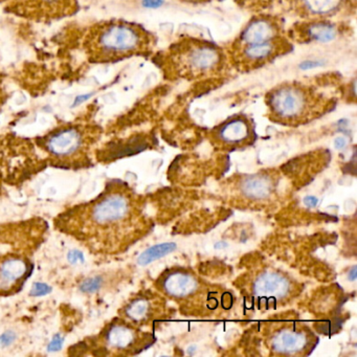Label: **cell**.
Instances as JSON below:
<instances>
[{
	"instance_id": "cell-19",
	"label": "cell",
	"mask_w": 357,
	"mask_h": 357,
	"mask_svg": "<svg viewBox=\"0 0 357 357\" xmlns=\"http://www.w3.org/2000/svg\"><path fill=\"white\" fill-rule=\"evenodd\" d=\"M102 279L100 277H93L91 279H87L86 281L83 282L81 285V290L84 292H93L97 291L101 288Z\"/></svg>"
},
{
	"instance_id": "cell-20",
	"label": "cell",
	"mask_w": 357,
	"mask_h": 357,
	"mask_svg": "<svg viewBox=\"0 0 357 357\" xmlns=\"http://www.w3.org/2000/svg\"><path fill=\"white\" fill-rule=\"evenodd\" d=\"M16 340V334L14 332L7 331L0 335V348H7L13 344Z\"/></svg>"
},
{
	"instance_id": "cell-11",
	"label": "cell",
	"mask_w": 357,
	"mask_h": 357,
	"mask_svg": "<svg viewBox=\"0 0 357 357\" xmlns=\"http://www.w3.org/2000/svg\"><path fill=\"white\" fill-rule=\"evenodd\" d=\"M314 340L312 332L302 324H281L269 334L267 344L275 354L301 355L314 346Z\"/></svg>"
},
{
	"instance_id": "cell-24",
	"label": "cell",
	"mask_w": 357,
	"mask_h": 357,
	"mask_svg": "<svg viewBox=\"0 0 357 357\" xmlns=\"http://www.w3.org/2000/svg\"><path fill=\"white\" fill-rule=\"evenodd\" d=\"M91 97V95L87 96H81V97H78L76 99V102H75V105H79V104L82 103V102L86 101L87 99Z\"/></svg>"
},
{
	"instance_id": "cell-16",
	"label": "cell",
	"mask_w": 357,
	"mask_h": 357,
	"mask_svg": "<svg viewBox=\"0 0 357 357\" xmlns=\"http://www.w3.org/2000/svg\"><path fill=\"white\" fill-rule=\"evenodd\" d=\"M154 305L151 298L139 296L131 298L126 306L123 307L122 317L135 325L146 323L153 317Z\"/></svg>"
},
{
	"instance_id": "cell-22",
	"label": "cell",
	"mask_w": 357,
	"mask_h": 357,
	"mask_svg": "<svg viewBox=\"0 0 357 357\" xmlns=\"http://www.w3.org/2000/svg\"><path fill=\"white\" fill-rule=\"evenodd\" d=\"M334 145H335V147L337 148V149H342V148L347 145L346 139H342V137H340V139H335Z\"/></svg>"
},
{
	"instance_id": "cell-7",
	"label": "cell",
	"mask_w": 357,
	"mask_h": 357,
	"mask_svg": "<svg viewBox=\"0 0 357 357\" xmlns=\"http://www.w3.org/2000/svg\"><path fill=\"white\" fill-rule=\"evenodd\" d=\"M96 139L91 129L77 125L59 127L37 139L50 164L59 168L78 169L91 165L89 150Z\"/></svg>"
},
{
	"instance_id": "cell-12",
	"label": "cell",
	"mask_w": 357,
	"mask_h": 357,
	"mask_svg": "<svg viewBox=\"0 0 357 357\" xmlns=\"http://www.w3.org/2000/svg\"><path fill=\"white\" fill-rule=\"evenodd\" d=\"M294 290V283L287 275L271 269L257 273L252 284V296L264 308L287 300Z\"/></svg>"
},
{
	"instance_id": "cell-17",
	"label": "cell",
	"mask_w": 357,
	"mask_h": 357,
	"mask_svg": "<svg viewBox=\"0 0 357 357\" xmlns=\"http://www.w3.org/2000/svg\"><path fill=\"white\" fill-rule=\"evenodd\" d=\"M175 248H176V245H175L174 243L158 244V245L152 246V248L146 250L145 252L139 257L137 262H139V265L145 266V265L150 264V263L154 262V261L158 260V259L171 254Z\"/></svg>"
},
{
	"instance_id": "cell-9",
	"label": "cell",
	"mask_w": 357,
	"mask_h": 357,
	"mask_svg": "<svg viewBox=\"0 0 357 357\" xmlns=\"http://www.w3.org/2000/svg\"><path fill=\"white\" fill-rule=\"evenodd\" d=\"M352 34V26L344 20H302L287 28L294 45H327Z\"/></svg>"
},
{
	"instance_id": "cell-10",
	"label": "cell",
	"mask_w": 357,
	"mask_h": 357,
	"mask_svg": "<svg viewBox=\"0 0 357 357\" xmlns=\"http://www.w3.org/2000/svg\"><path fill=\"white\" fill-rule=\"evenodd\" d=\"M275 7L302 20H340L355 13L356 0H277Z\"/></svg>"
},
{
	"instance_id": "cell-18",
	"label": "cell",
	"mask_w": 357,
	"mask_h": 357,
	"mask_svg": "<svg viewBox=\"0 0 357 357\" xmlns=\"http://www.w3.org/2000/svg\"><path fill=\"white\" fill-rule=\"evenodd\" d=\"M238 7L250 13H262L273 9L277 0H234Z\"/></svg>"
},
{
	"instance_id": "cell-15",
	"label": "cell",
	"mask_w": 357,
	"mask_h": 357,
	"mask_svg": "<svg viewBox=\"0 0 357 357\" xmlns=\"http://www.w3.org/2000/svg\"><path fill=\"white\" fill-rule=\"evenodd\" d=\"M275 189L273 179L264 173L250 175L240 183V191L250 200H265L273 194Z\"/></svg>"
},
{
	"instance_id": "cell-8",
	"label": "cell",
	"mask_w": 357,
	"mask_h": 357,
	"mask_svg": "<svg viewBox=\"0 0 357 357\" xmlns=\"http://www.w3.org/2000/svg\"><path fill=\"white\" fill-rule=\"evenodd\" d=\"M152 342L153 338L149 334L139 331L135 324L119 317L107 324L98 335L81 342L73 350H82L81 355L137 354Z\"/></svg>"
},
{
	"instance_id": "cell-14",
	"label": "cell",
	"mask_w": 357,
	"mask_h": 357,
	"mask_svg": "<svg viewBox=\"0 0 357 357\" xmlns=\"http://www.w3.org/2000/svg\"><path fill=\"white\" fill-rule=\"evenodd\" d=\"M199 286V280L194 273L181 268L166 271L158 281L160 291L174 300L191 298L197 294Z\"/></svg>"
},
{
	"instance_id": "cell-6",
	"label": "cell",
	"mask_w": 357,
	"mask_h": 357,
	"mask_svg": "<svg viewBox=\"0 0 357 357\" xmlns=\"http://www.w3.org/2000/svg\"><path fill=\"white\" fill-rule=\"evenodd\" d=\"M35 221L0 229V296L22 289L33 271L32 255L38 242Z\"/></svg>"
},
{
	"instance_id": "cell-5",
	"label": "cell",
	"mask_w": 357,
	"mask_h": 357,
	"mask_svg": "<svg viewBox=\"0 0 357 357\" xmlns=\"http://www.w3.org/2000/svg\"><path fill=\"white\" fill-rule=\"evenodd\" d=\"M156 38L151 32L132 22L112 20L96 26L86 39V49L95 61L128 59L151 55Z\"/></svg>"
},
{
	"instance_id": "cell-1",
	"label": "cell",
	"mask_w": 357,
	"mask_h": 357,
	"mask_svg": "<svg viewBox=\"0 0 357 357\" xmlns=\"http://www.w3.org/2000/svg\"><path fill=\"white\" fill-rule=\"evenodd\" d=\"M139 208L124 183L112 181L91 202L68 208L55 219L56 229L96 255L125 250L137 235Z\"/></svg>"
},
{
	"instance_id": "cell-3",
	"label": "cell",
	"mask_w": 357,
	"mask_h": 357,
	"mask_svg": "<svg viewBox=\"0 0 357 357\" xmlns=\"http://www.w3.org/2000/svg\"><path fill=\"white\" fill-rule=\"evenodd\" d=\"M223 47L231 70L245 74L291 53L294 43L288 37L283 17L262 12L255 14L239 34Z\"/></svg>"
},
{
	"instance_id": "cell-2",
	"label": "cell",
	"mask_w": 357,
	"mask_h": 357,
	"mask_svg": "<svg viewBox=\"0 0 357 357\" xmlns=\"http://www.w3.org/2000/svg\"><path fill=\"white\" fill-rule=\"evenodd\" d=\"M344 96L340 77L321 75L280 83L265 96L268 116L278 124L298 126L325 116Z\"/></svg>"
},
{
	"instance_id": "cell-23",
	"label": "cell",
	"mask_w": 357,
	"mask_h": 357,
	"mask_svg": "<svg viewBox=\"0 0 357 357\" xmlns=\"http://www.w3.org/2000/svg\"><path fill=\"white\" fill-rule=\"evenodd\" d=\"M181 1L188 3H212L214 0H181ZM216 1H219V0H216Z\"/></svg>"
},
{
	"instance_id": "cell-21",
	"label": "cell",
	"mask_w": 357,
	"mask_h": 357,
	"mask_svg": "<svg viewBox=\"0 0 357 357\" xmlns=\"http://www.w3.org/2000/svg\"><path fill=\"white\" fill-rule=\"evenodd\" d=\"M304 202L307 206L313 208V206H317L319 200H317V198H315L314 196H308V197L305 198Z\"/></svg>"
},
{
	"instance_id": "cell-13",
	"label": "cell",
	"mask_w": 357,
	"mask_h": 357,
	"mask_svg": "<svg viewBox=\"0 0 357 357\" xmlns=\"http://www.w3.org/2000/svg\"><path fill=\"white\" fill-rule=\"evenodd\" d=\"M212 137L225 147H240L254 141V125L248 116L237 114L213 129Z\"/></svg>"
},
{
	"instance_id": "cell-4",
	"label": "cell",
	"mask_w": 357,
	"mask_h": 357,
	"mask_svg": "<svg viewBox=\"0 0 357 357\" xmlns=\"http://www.w3.org/2000/svg\"><path fill=\"white\" fill-rule=\"evenodd\" d=\"M166 80L202 82L222 78L229 70L225 47L204 39L185 36L155 57Z\"/></svg>"
}]
</instances>
